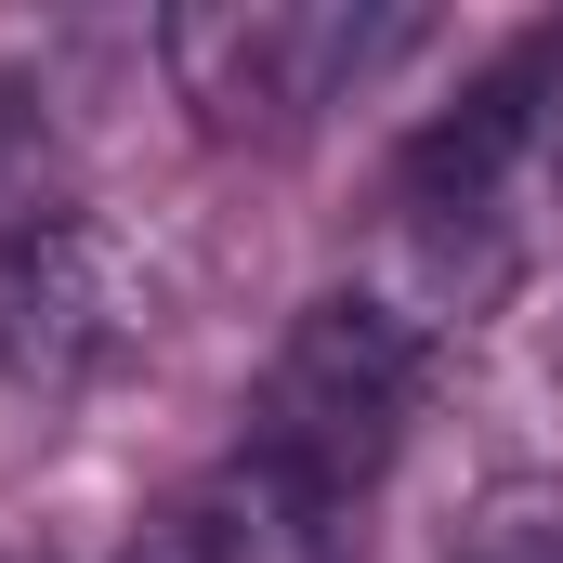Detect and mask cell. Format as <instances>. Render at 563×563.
Wrapping results in <instances>:
<instances>
[{
  "label": "cell",
  "mask_w": 563,
  "mask_h": 563,
  "mask_svg": "<svg viewBox=\"0 0 563 563\" xmlns=\"http://www.w3.org/2000/svg\"><path fill=\"white\" fill-rule=\"evenodd\" d=\"M53 210H79L66 144H53V119H40V92H13V79H0V250H13V236H40Z\"/></svg>",
  "instance_id": "52a82bcc"
},
{
  "label": "cell",
  "mask_w": 563,
  "mask_h": 563,
  "mask_svg": "<svg viewBox=\"0 0 563 563\" xmlns=\"http://www.w3.org/2000/svg\"><path fill=\"white\" fill-rule=\"evenodd\" d=\"M157 314H170L157 250L132 223H106L92 197L0 250V354L26 380H106V367H132L157 341Z\"/></svg>",
  "instance_id": "277c9868"
},
{
  "label": "cell",
  "mask_w": 563,
  "mask_h": 563,
  "mask_svg": "<svg viewBox=\"0 0 563 563\" xmlns=\"http://www.w3.org/2000/svg\"><path fill=\"white\" fill-rule=\"evenodd\" d=\"M420 394H432V328L394 301V288H328V301H301V314H288V341L263 354L250 459L354 511V498L407 459Z\"/></svg>",
  "instance_id": "6da1fadb"
},
{
  "label": "cell",
  "mask_w": 563,
  "mask_h": 563,
  "mask_svg": "<svg viewBox=\"0 0 563 563\" xmlns=\"http://www.w3.org/2000/svg\"><path fill=\"white\" fill-rule=\"evenodd\" d=\"M184 525H197V563H354V511L288 485V472H263L250 445L184 498Z\"/></svg>",
  "instance_id": "5b68a950"
},
{
  "label": "cell",
  "mask_w": 563,
  "mask_h": 563,
  "mask_svg": "<svg viewBox=\"0 0 563 563\" xmlns=\"http://www.w3.org/2000/svg\"><path fill=\"white\" fill-rule=\"evenodd\" d=\"M551 106H563V26H538V40H511L445 119L407 132L394 210H407V236L445 263V301H485V288H498V236H511V197H525V170H538V144H551Z\"/></svg>",
  "instance_id": "3957f363"
},
{
  "label": "cell",
  "mask_w": 563,
  "mask_h": 563,
  "mask_svg": "<svg viewBox=\"0 0 563 563\" xmlns=\"http://www.w3.org/2000/svg\"><path fill=\"white\" fill-rule=\"evenodd\" d=\"M119 563H197V525H184V498H170V511H157V525H144Z\"/></svg>",
  "instance_id": "ba28073f"
},
{
  "label": "cell",
  "mask_w": 563,
  "mask_h": 563,
  "mask_svg": "<svg viewBox=\"0 0 563 563\" xmlns=\"http://www.w3.org/2000/svg\"><path fill=\"white\" fill-rule=\"evenodd\" d=\"M445 563H563V472H498L459 511V551Z\"/></svg>",
  "instance_id": "8992f818"
},
{
  "label": "cell",
  "mask_w": 563,
  "mask_h": 563,
  "mask_svg": "<svg viewBox=\"0 0 563 563\" xmlns=\"http://www.w3.org/2000/svg\"><path fill=\"white\" fill-rule=\"evenodd\" d=\"M407 40H420L407 13H354V0H184V13H157V66H170V92L197 106L210 144L314 132Z\"/></svg>",
  "instance_id": "7a4b0ae2"
},
{
  "label": "cell",
  "mask_w": 563,
  "mask_h": 563,
  "mask_svg": "<svg viewBox=\"0 0 563 563\" xmlns=\"http://www.w3.org/2000/svg\"><path fill=\"white\" fill-rule=\"evenodd\" d=\"M0 563H26V551H0Z\"/></svg>",
  "instance_id": "9c48e42d"
}]
</instances>
